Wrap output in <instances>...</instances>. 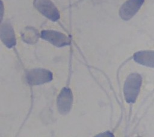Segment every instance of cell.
<instances>
[{
    "instance_id": "5",
    "label": "cell",
    "mask_w": 154,
    "mask_h": 137,
    "mask_svg": "<svg viewBox=\"0 0 154 137\" xmlns=\"http://www.w3.org/2000/svg\"><path fill=\"white\" fill-rule=\"evenodd\" d=\"M57 108L62 115H66L70 111L73 104V94L70 88L64 87L57 97Z\"/></svg>"
},
{
    "instance_id": "2",
    "label": "cell",
    "mask_w": 154,
    "mask_h": 137,
    "mask_svg": "<svg viewBox=\"0 0 154 137\" xmlns=\"http://www.w3.org/2000/svg\"><path fill=\"white\" fill-rule=\"evenodd\" d=\"M25 77L30 85H39L51 82L53 79V74L49 70L36 68L28 70Z\"/></svg>"
},
{
    "instance_id": "3",
    "label": "cell",
    "mask_w": 154,
    "mask_h": 137,
    "mask_svg": "<svg viewBox=\"0 0 154 137\" xmlns=\"http://www.w3.org/2000/svg\"><path fill=\"white\" fill-rule=\"evenodd\" d=\"M33 4L35 8L49 20L55 22L60 19L59 10L51 0H34Z\"/></svg>"
},
{
    "instance_id": "4",
    "label": "cell",
    "mask_w": 154,
    "mask_h": 137,
    "mask_svg": "<svg viewBox=\"0 0 154 137\" xmlns=\"http://www.w3.org/2000/svg\"><path fill=\"white\" fill-rule=\"evenodd\" d=\"M40 37L42 39L58 47L68 46L70 44V40L67 35L55 30H43L41 31Z\"/></svg>"
},
{
    "instance_id": "6",
    "label": "cell",
    "mask_w": 154,
    "mask_h": 137,
    "mask_svg": "<svg viewBox=\"0 0 154 137\" xmlns=\"http://www.w3.org/2000/svg\"><path fill=\"white\" fill-rule=\"evenodd\" d=\"M144 0H127L122 5L119 15L124 20H128L133 17L143 5Z\"/></svg>"
},
{
    "instance_id": "7",
    "label": "cell",
    "mask_w": 154,
    "mask_h": 137,
    "mask_svg": "<svg viewBox=\"0 0 154 137\" xmlns=\"http://www.w3.org/2000/svg\"><path fill=\"white\" fill-rule=\"evenodd\" d=\"M0 39L8 48L13 47L16 44V39L12 25L5 22L0 26Z\"/></svg>"
},
{
    "instance_id": "8",
    "label": "cell",
    "mask_w": 154,
    "mask_h": 137,
    "mask_svg": "<svg viewBox=\"0 0 154 137\" xmlns=\"http://www.w3.org/2000/svg\"><path fill=\"white\" fill-rule=\"evenodd\" d=\"M134 61L141 65L153 67L154 52L153 50L139 51L134 55Z\"/></svg>"
},
{
    "instance_id": "10",
    "label": "cell",
    "mask_w": 154,
    "mask_h": 137,
    "mask_svg": "<svg viewBox=\"0 0 154 137\" xmlns=\"http://www.w3.org/2000/svg\"><path fill=\"white\" fill-rule=\"evenodd\" d=\"M4 11V4H3L2 1L1 0H0V25H1V23L2 20V19H3Z\"/></svg>"
},
{
    "instance_id": "9",
    "label": "cell",
    "mask_w": 154,
    "mask_h": 137,
    "mask_svg": "<svg viewBox=\"0 0 154 137\" xmlns=\"http://www.w3.org/2000/svg\"><path fill=\"white\" fill-rule=\"evenodd\" d=\"M22 37L27 43H34L38 39V34L34 28L27 27L22 32Z\"/></svg>"
},
{
    "instance_id": "1",
    "label": "cell",
    "mask_w": 154,
    "mask_h": 137,
    "mask_svg": "<svg viewBox=\"0 0 154 137\" xmlns=\"http://www.w3.org/2000/svg\"><path fill=\"white\" fill-rule=\"evenodd\" d=\"M142 84L141 76L137 73L130 74L126 78L123 87L125 100L129 103L135 102Z\"/></svg>"
}]
</instances>
